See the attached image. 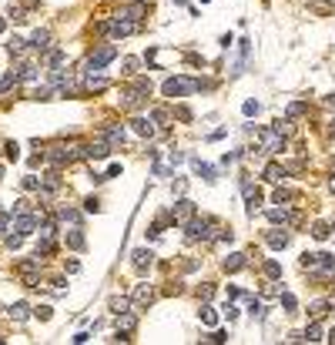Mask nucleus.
I'll return each mask as SVG.
<instances>
[{"mask_svg":"<svg viewBox=\"0 0 335 345\" xmlns=\"http://www.w3.org/2000/svg\"><path fill=\"white\" fill-rule=\"evenodd\" d=\"M201 322L215 328V325H218V312H215L211 305H201Z\"/></svg>","mask_w":335,"mask_h":345,"instance_id":"bb28decb","label":"nucleus"},{"mask_svg":"<svg viewBox=\"0 0 335 345\" xmlns=\"http://www.w3.org/2000/svg\"><path fill=\"white\" fill-rule=\"evenodd\" d=\"M114 57H117V47H114V44H104V47H97L91 57H87V74H97V71H101V67H108Z\"/></svg>","mask_w":335,"mask_h":345,"instance_id":"0eeeda50","label":"nucleus"},{"mask_svg":"<svg viewBox=\"0 0 335 345\" xmlns=\"http://www.w3.org/2000/svg\"><path fill=\"white\" fill-rule=\"evenodd\" d=\"M104 141H108L111 148H121V144L128 141V131H124V124H108V128H104Z\"/></svg>","mask_w":335,"mask_h":345,"instance_id":"f8f14e48","label":"nucleus"},{"mask_svg":"<svg viewBox=\"0 0 335 345\" xmlns=\"http://www.w3.org/2000/svg\"><path fill=\"white\" fill-rule=\"evenodd\" d=\"M34 315H37L40 322H47V318H51V305H37V308H34Z\"/></svg>","mask_w":335,"mask_h":345,"instance_id":"49530a36","label":"nucleus"},{"mask_svg":"<svg viewBox=\"0 0 335 345\" xmlns=\"http://www.w3.org/2000/svg\"><path fill=\"white\" fill-rule=\"evenodd\" d=\"M332 231H335V225H332Z\"/></svg>","mask_w":335,"mask_h":345,"instance_id":"69168bd1","label":"nucleus"},{"mask_svg":"<svg viewBox=\"0 0 335 345\" xmlns=\"http://www.w3.org/2000/svg\"><path fill=\"white\" fill-rule=\"evenodd\" d=\"M7 17H10V20H17V24H24V20H27V14H24L20 7H10V14H7Z\"/></svg>","mask_w":335,"mask_h":345,"instance_id":"de8ad7c7","label":"nucleus"},{"mask_svg":"<svg viewBox=\"0 0 335 345\" xmlns=\"http://www.w3.org/2000/svg\"><path fill=\"white\" fill-rule=\"evenodd\" d=\"M308 7H312L315 14H332V10H335V3H329V0H312Z\"/></svg>","mask_w":335,"mask_h":345,"instance_id":"2f4dec72","label":"nucleus"},{"mask_svg":"<svg viewBox=\"0 0 335 345\" xmlns=\"http://www.w3.org/2000/svg\"><path fill=\"white\" fill-rule=\"evenodd\" d=\"M74 342H77V345H84V342H91V335H87V332H77Z\"/></svg>","mask_w":335,"mask_h":345,"instance_id":"5fc2aeb1","label":"nucleus"},{"mask_svg":"<svg viewBox=\"0 0 335 345\" xmlns=\"http://www.w3.org/2000/svg\"><path fill=\"white\" fill-rule=\"evenodd\" d=\"M258 144H261L265 154H281L285 151V131H279V128H261Z\"/></svg>","mask_w":335,"mask_h":345,"instance_id":"20e7f679","label":"nucleus"},{"mask_svg":"<svg viewBox=\"0 0 335 345\" xmlns=\"http://www.w3.org/2000/svg\"><path fill=\"white\" fill-rule=\"evenodd\" d=\"M67 248H74V251H81L84 248V235H81V231H67Z\"/></svg>","mask_w":335,"mask_h":345,"instance_id":"a878e982","label":"nucleus"},{"mask_svg":"<svg viewBox=\"0 0 335 345\" xmlns=\"http://www.w3.org/2000/svg\"><path fill=\"white\" fill-rule=\"evenodd\" d=\"M242 188H245V201H248V211L255 214V211H258V205H261V191H258V188H251L248 181H242Z\"/></svg>","mask_w":335,"mask_h":345,"instance_id":"f3484780","label":"nucleus"},{"mask_svg":"<svg viewBox=\"0 0 335 345\" xmlns=\"http://www.w3.org/2000/svg\"><path fill=\"white\" fill-rule=\"evenodd\" d=\"M332 191H335V174H332Z\"/></svg>","mask_w":335,"mask_h":345,"instance_id":"680f3d73","label":"nucleus"},{"mask_svg":"<svg viewBox=\"0 0 335 345\" xmlns=\"http://www.w3.org/2000/svg\"><path fill=\"white\" fill-rule=\"evenodd\" d=\"M302 339H305V342H322V325H318V322H312V325L305 328V335H302Z\"/></svg>","mask_w":335,"mask_h":345,"instance_id":"cd10ccee","label":"nucleus"},{"mask_svg":"<svg viewBox=\"0 0 335 345\" xmlns=\"http://www.w3.org/2000/svg\"><path fill=\"white\" fill-rule=\"evenodd\" d=\"M195 91H201V80H195V77H168L165 84H161V94L165 97H188L195 94Z\"/></svg>","mask_w":335,"mask_h":345,"instance_id":"f257e3e1","label":"nucleus"},{"mask_svg":"<svg viewBox=\"0 0 335 345\" xmlns=\"http://www.w3.org/2000/svg\"><path fill=\"white\" fill-rule=\"evenodd\" d=\"M295 198H298V194L292 191V188H281V185L275 188V194H272V201H275V205H288V201H295Z\"/></svg>","mask_w":335,"mask_h":345,"instance_id":"412c9836","label":"nucleus"},{"mask_svg":"<svg viewBox=\"0 0 335 345\" xmlns=\"http://www.w3.org/2000/svg\"><path fill=\"white\" fill-rule=\"evenodd\" d=\"M104 87H108L104 77H91V80H87V91H104Z\"/></svg>","mask_w":335,"mask_h":345,"instance_id":"37998d69","label":"nucleus"},{"mask_svg":"<svg viewBox=\"0 0 335 345\" xmlns=\"http://www.w3.org/2000/svg\"><path fill=\"white\" fill-rule=\"evenodd\" d=\"M30 312H34V308L27 305V302H14V305L7 308V315H10V318H14V322H24V318H27V315H30Z\"/></svg>","mask_w":335,"mask_h":345,"instance_id":"aec40b11","label":"nucleus"},{"mask_svg":"<svg viewBox=\"0 0 335 345\" xmlns=\"http://www.w3.org/2000/svg\"><path fill=\"white\" fill-rule=\"evenodd\" d=\"M329 308H332L329 302H312V305H308V315H312V322H322Z\"/></svg>","mask_w":335,"mask_h":345,"instance_id":"b1692460","label":"nucleus"},{"mask_svg":"<svg viewBox=\"0 0 335 345\" xmlns=\"http://www.w3.org/2000/svg\"><path fill=\"white\" fill-rule=\"evenodd\" d=\"M154 298H158V295H154V288H151V285H134V292H131V302H134L138 308H148Z\"/></svg>","mask_w":335,"mask_h":345,"instance_id":"9b49d317","label":"nucleus"},{"mask_svg":"<svg viewBox=\"0 0 335 345\" xmlns=\"http://www.w3.org/2000/svg\"><path fill=\"white\" fill-rule=\"evenodd\" d=\"M261 174H265V181H272V185H281V181H285V168H281L279 161H268Z\"/></svg>","mask_w":335,"mask_h":345,"instance_id":"2eb2a0df","label":"nucleus"},{"mask_svg":"<svg viewBox=\"0 0 335 345\" xmlns=\"http://www.w3.org/2000/svg\"><path fill=\"white\" fill-rule=\"evenodd\" d=\"M3 228H10V214H0V231Z\"/></svg>","mask_w":335,"mask_h":345,"instance_id":"4d7b16f0","label":"nucleus"},{"mask_svg":"<svg viewBox=\"0 0 335 345\" xmlns=\"http://www.w3.org/2000/svg\"><path fill=\"white\" fill-rule=\"evenodd\" d=\"M329 235H332V228H329V225H322V221H318V225H312V238H318V241H325Z\"/></svg>","mask_w":335,"mask_h":345,"instance_id":"72a5a7b5","label":"nucleus"},{"mask_svg":"<svg viewBox=\"0 0 335 345\" xmlns=\"http://www.w3.org/2000/svg\"><path fill=\"white\" fill-rule=\"evenodd\" d=\"M329 305H332V308H335V298H332V302H329Z\"/></svg>","mask_w":335,"mask_h":345,"instance_id":"e2e57ef3","label":"nucleus"},{"mask_svg":"<svg viewBox=\"0 0 335 345\" xmlns=\"http://www.w3.org/2000/svg\"><path fill=\"white\" fill-rule=\"evenodd\" d=\"M134 67H138V60H134V57L124 60V74H134Z\"/></svg>","mask_w":335,"mask_h":345,"instance_id":"603ef678","label":"nucleus"},{"mask_svg":"<svg viewBox=\"0 0 335 345\" xmlns=\"http://www.w3.org/2000/svg\"><path fill=\"white\" fill-rule=\"evenodd\" d=\"M3 30H7V20H3V17H0V34H3Z\"/></svg>","mask_w":335,"mask_h":345,"instance_id":"13d9d810","label":"nucleus"},{"mask_svg":"<svg viewBox=\"0 0 335 345\" xmlns=\"http://www.w3.org/2000/svg\"><path fill=\"white\" fill-rule=\"evenodd\" d=\"M265 241H268L272 248H285V245L292 241V235H288V231H281V228H272L268 235H265Z\"/></svg>","mask_w":335,"mask_h":345,"instance_id":"dca6fc26","label":"nucleus"},{"mask_svg":"<svg viewBox=\"0 0 335 345\" xmlns=\"http://www.w3.org/2000/svg\"><path fill=\"white\" fill-rule=\"evenodd\" d=\"M51 295H57V298L67 295V282H64V278H54V282H51Z\"/></svg>","mask_w":335,"mask_h":345,"instance_id":"4c0bfd02","label":"nucleus"},{"mask_svg":"<svg viewBox=\"0 0 335 345\" xmlns=\"http://www.w3.org/2000/svg\"><path fill=\"white\" fill-rule=\"evenodd\" d=\"M131 258H134V268H138V271H148V268H151V262H154V255H151L148 248H138L134 255H131Z\"/></svg>","mask_w":335,"mask_h":345,"instance_id":"a211bd4d","label":"nucleus"},{"mask_svg":"<svg viewBox=\"0 0 335 345\" xmlns=\"http://www.w3.org/2000/svg\"><path fill=\"white\" fill-rule=\"evenodd\" d=\"M174 114L181 117V121H191V111H188L185 104H178V107H174Z\"/></svg>","mask_w":335,"mask_h":345,"instance_id":"09e8293b","label":"nucleus"},{"mask_svg":"<svg viewBox=\"0 0 335 345\" xmlns=\"http://www.w3.org/2000/svg\"><path fill=\"white\" fill-rule=\"evenodd\" d=\"M44 60H47V67H60L67 57H64V51H47V57H44Z\"/></svg>","mask_w":335,"mask_h":345,"instance_id":"c756f323","label":"nucleus"},{"mask_svg":"<svg viewBox=\"0 0 335 345\" xmlns=\"http://www.w3.org/2000/svg\"><path fill=\"white\" fill-rule=\"evenodd\" d=\"M0 174H3V168H0Z\"/></svg>","mask_w":335,"mask_h":345,"instance_id":"0e129e2a","label":"nucleus"},{"mask_svg":"<svg viewBox=\"0 0 335 345\" xmlns=\"http://www.w3.org/2000/svg\"><path fill=\"white\" fill-rule=\"evenodd\" d=\"M57 218H60V221H71V225H77V221H81V214H77L74 208H60V211H57Z\"/></svg>","mask_w":335,"mask_h":345,"instance_id":"473e14b6","label":"nucleus"},{"mask_svg":"<svg viewBox=\"0 0 335 345\" xmlns=\"http://www.w3.org/2000/svg\"><path fill=\"white\" fill-rule=\"evenodd\" d=\"M265 275H268V278H279L281 265H279V262H265Z\"/></svg>","mask_w":335,"mask_h":345,"instance_id":"a19ab883","label":"nucleus"},{"mask_svg":"<svg viewBox=\"0 0 335 345\" xmlns=\"http://www.w3.org/2000/svg\"><path fill=\"white\" fill-rule=\"evenodd\" d=\"M37 228V214L30 211H20V214H10V231H20V235H30Z\"/></svg>","mask_w":335,"mask_h":345,"instance_id":"6e6552de","label":"nucleus"},{"mask_svg":"<svg viewBox=\"0 0 335 345\" xmlns=\"http://www.w3.org/2000/svg\"><path fill=\"white\" fill-rule=\"evenodd\" d=\"M185 231H188V241H208L211 231H218V225L211 218H191L185 225Z\"/></svg>","mask_w":335,"mask_h":345,"instance_id":"39448f33","label":"nucleus"},{"mask_svg":"<svg viewBox=\"0 0 335 345\" xmlns=\"http://www.w3.org/2000/svg\"><path fill=\"white\" fill-rule=\"evenodd\" d=\"M17 80H20V77H17V71H14V74H7L3 80H0V91H10V87H14Z\"/></svg>","mask_w":335,"mask_h":345,"instance_id":"79ce46f5","label":"nucleus"},{"mask_svg":"<svg viewBox=\"0 0 335 345\" xmlns=\"http://www.w3.org/2000/svg\"><path fill=\"white\" fill-rule=\"evenodd\" d=\"M208 342H215V345H222V342H228V339H224V332H211V339H208Z\"/></svg>","mask_w":335,"mask_h":345,"instance_id":"3c124183","label":"nucleus"},{"mask_svg":"<svg viewBox=\"0 0 335 345\" xmlns=\"http://www.w3.org/2000/svg\"><path fill=\"white\" fill-rule=\"evenodd\" d=\"M265 214H268V221H272V225H292V221H298V214H292L285 205H281V208H268Z\"/></svg>","mask_w":335,"mask_h":345,"instance_id":"ddd939ff","label":"nucleus"},{"mask_svg":"<svg viewBox=\"0 0 335 345\" xmlns=\"http://www.w3.org/2000/svg\"><path fill=\"white\" fill-rule=\"evenodd\" d=\"M3 158H7V161H17V158H20V148L14 144V141H7V144H3Z\"/></svg>","mask_w":335,"mask_h":345,"instance_id":"c9c22d12","label":"nucleus"},{"mask_svg":"<svg viewBox=\"0 0 335 345\" xmlns=\"http://www.w3.org/2000/svg\"><path fill=\"white\" fill-rule=\"evenodd\" d=\"M128 308H131V298H111V312L114 315H124Z\"/></svg>","mask_w":335,"mask_h":345,"instance_id":"7c9ffc66","label":"nucleus"},{"mask_svg":"<svg viewBox=\"0 0 335 345\" xmlns=\"http://www.w3.org/2000/svg\"><path fill=\"white\" fill-rule=\"evenodd\" d=\"M111 151L114 148L108 141H91V144H84V158H87V161H104Z\"/></svg>","mask_w":335,"mask_h":345,"instance_id":"9d476101","label":"nucleus"},{"mask_svg":"<svg viewBox=\"0 0 335 345\" xmlns=\"http://www.w3.org/2000/svg\"><path fill=\"white\" fill-rule=\"evenodd\" d=\"M20 278H24V285L27 288H40V255H34V258H24L17 265Z\"/></svg>","mask_w":335,"mask_h":345,"instance_id":"423d86ee","label":"nucleus"},{"mask_svg":"<svg viewBox=\"0 0 335 345\" xmlns=\"http://www.w3.org/2000/svg\"><path fill=\"white\" fill-rule=\"evenodd\" d=\"M138 30H141V20H134L131 14H124V10H121L117 17L108 20V34H111V37H128V34H138Z\"/></svg>","mask_w":335,"mask_h":345,"instance_id":"7ed1b4c3","label":"nucleus"},{"mask_svg":"<svg viewBox=\"0 0 335 345\" xmlns=\"http://www.w3.org/2000/svg\"><path fill=\"white\" fill-rule=\"evenodd\" d=\"M298 114H305V104H302V101L288 104V117H298Z\"/></svg>","mask_w":335,"mask_h":345,"instance_id":"a18cd8bd","label":"nucleus"},{"mask_svg":"<svg viewBox=\"0 0 335 345\" xmlns=\"http://www.w3.org/2000/svg\"><path fill=\"white\" fill-rule=\"evenodd\" d=\"M302 268L308 271V275H332L335 271V255H329V251L302 255Z\"/></svg>","mask_w":335,"mask_h":345,"instance_id":"f03ea898","label":"nucleus"},{"mask_svg":"<svg viewBox=\"0 0 335 345\" xmlns=\"http://www.w3.org/2000/svg\"><path fill=\"white\" fill-rule=\"evenodd\" d=\"M168 158H171V164H181V161H185V154H181V151H171Z\"/></svg>","mask_w":335,"mask_h":345,"instance_id":"864d4df0","label":"nucleus"},{"mask_svg":"<svg viewBox=\"0 0 335 345\" xmlns=\"http://www.w3.org/2000/svg\"><path fill=\"white\" fill-rule=\"evenodd\" d=\"M245 114H248V117L258 114V101H245Z\"/></svg>","mask_w":335,"mask_h":345,"instance_id":"8fccbe9b","label":"nucleus"},{"mask_svg":"<svg viewBox=\"0 0 335 345\" xmlns=\"http://www.w3.org/2000/svg\"><path fill=\"white\" fill-rule=\"evenodd\" d=\"M195 171L201 174L205 181H215V168H208V164H201V161H195Z\"/></svg>","mask_w":335,"mask_h":345,"instance_id":"e433bc0d","label":"nucleus"},{"mask_svg":"<svg viewBox=\"0 0 335 345\" xmlns=\"http://www.w3.org/2000/svg\"><path fill=\"white\" fill-rule=\"evenodd\" d=\"M20 245H24V235H20V231L14 235V231H10V235H7V248H10V251H17Z\"/></svg>","mask_w":335,"mask_h":345,"instance_id":"58836bf2","label":"nucleus"},{"mask_svg":"<svg viewBox=\"0 0 335 345\" xmlns=\"http://www.w3.org/2000/svg\"><path fill=\"white\" fill-rule=\"evenodd\" d=\"M131 128H134V134H141V137H154V134H158L154 121H148V117H134V121H131Z\"/></svg>","mask_w":335,"mask_h":345,"instance_id":"4468645a","label":"nucleus"},{"mask_svg":"<svg viewBox=\"0 0 335 345\" xmlns=\"http://www.w3.org/2000/svg\"><path fill=\"white\" fill-rule=\"evenodd\" d=\"M30 47H34V51H47V47H51V30H44V27H40V30H34Z\"/></svg>","mask_w":335,"mask_h":345,"instance_id":"6ab92c4d","label":"nucleus"},{"mask_svg":"<svg viewBox=\"0 0 335 345\" xmlns=\"http://www.w3.org/2000/svg\"><path fill=\"white\" fill-rule=\"evenodd\" d=\"M329 131H332V137H335V117H332V128H329Z\"/></svg>","mask_w":335,"mask_h":345,"instance_id":"052dcab7","label":"nucleus"},{"mask_svg":"<svg viewBox=\"0 0 335 345\" xmlns=\"http://www.w3.org/2000/svg\"><path fill=\"white\" fill-rule=\"evenodd\" d=\"M279 302H281V308H285L288 315H292V312L298 308V302H295V295H292V292H281V295H279Z\"/></svg>","mask_w":335,"mask_h":345,"instance_id":"393cba45","label":"nucleus"},{"mask_svg":"<svg viewBox=\"0 0 335 345\" xmlns=\"http://www.w3.org/2000/svg\"><path fill=\"white\" fill-rule=\"evenodd\" d=\"M151 121H158V124H168V121H171V114H168L165 107H154V111H151Z\"/></svg>","mask_w":335,"mask_h":345,"instance_id":"ea45409f","label":"nucleus"},{"mask_svg":"<svg viewBox=\"0 0 335 345\" xmlns=\"http://www.w3.org/2000/svg\"><path fill=\"white\" fill-rule=\"evenodd\" d=\"M242 268H245V255L242 251H235V255L224 258V271H242Z\"/></svg>","mask_w":335,"mask_h":345,"instance_id":"4be33fe9","label":"nucleus"},{"mask_svg":"<svg viewBox=\"0 0 335 345\" xmlns=\"http://www.w3.org/2000/svg\"><path fill=\"white\" fill-rule=\"evenodd\" d=\"M138 325V318L131 315V312H124V315H117V332H124V335H131V328Z\"/></svg>","mask_w":335,"mask_h":345,"instance_id":"5701e85b","label":"nucleus"},{"mask_svg":"<svg viewBox=\"0 0 335 345\" xmlns=\"http://www.w3.org/2000/svg\"><path fill=\"white\" fill-rule=\"evenodd\" d=\"M171 218H174V225H181V228H185L188 221L195 218V201H188V198H181V201H178V205L171 208Z\"/></svg>","mask_w":335,"mask_h":345,"instance_id":"1a4fd4ad","label":"nucleus"},{"mask_svg":"<svg viewBox=\"0 0 335 345\" xmlns=\"http://www.w3.org/2000/svg\"><path fill=\"white\" fill-rule=\"evenodd\" d=\"M329 342H332V345H335V328H332V332H329Z\"/></svg>","mask_w":335,"mask_h":345,"instance_id":"bf43d9fd","label":"nucleus"},{"mask_svg":"<svg viewBox=\"0 0 335 345\" xmlns=\"http://www.w3.org/2000/svg\"><path fill=\"white\" fill-rule=\"evenodd\" d=\"M17 77H20V80H34V77H37V67H34V64H20Z\"/></svg>","mask_w":335,"mask_h":345,"instance_id":"c85d7f7f","label":"nucleus"},{"mask_svg":"<svg viewBox=\"0 0 335 345\" xmlns=\"http://www.w3.org/2000/svg\"><path fill=\"white\" fill-rule=\"evenodd\" d=\"M24 191H40V181H37V174H24Z\"/></svg>","mask_w":335,"mask_h":345,"instance_id":"f704fd0d","label":"nucleus"},{"mask_svg":"<svg viewBox=\"0 0 335 345\" xmlns=\"http://www.w3.org/2000/svg\"><path fill=\"white\" fill-rule=\"evenodd\" d=\"M24 44H27V40L14 37V40H10V44H7V51H10V54H20V51H24Z\"/></svg>","mask_w":335,"mask_h":345,"instance_id":"c03bdc74","label":"nucleus"},{"mask_svg":"<svg viewBox=\"0 0 335 345\" xmlns=\"http://www.w3.org/2000/svg\"><path fill=\"white\" fill-rule=\"evenodd\" d=\"M84 205H87V211H97V208H101V201H97V198H87Z\"/></svg>","mask_w":335,"mask_h":345,"instance_id":"6e6d98bb","label":"nucleus"}]
</instances>
